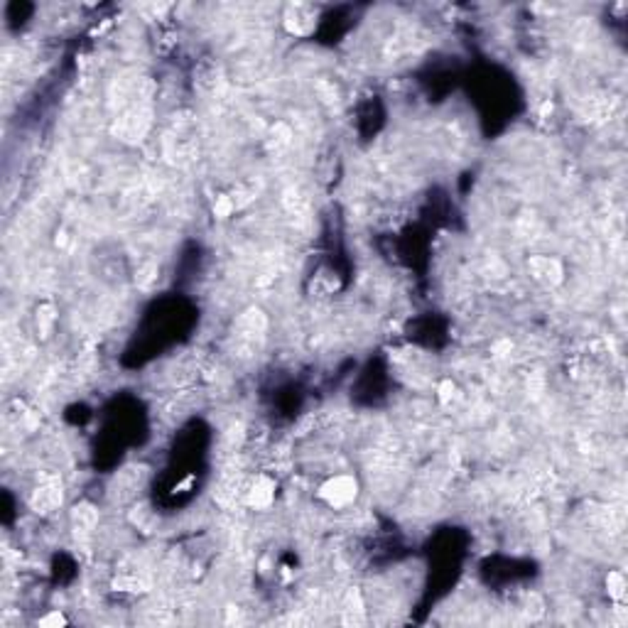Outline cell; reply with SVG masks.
Listing matches in <instances>:
<instances>
[{
    "label": "cell",
    "instance_id": "cell-1",
    "mask_svg": "<svg viewBox=\"0 0 628 628\" xmlns=\"http://www.w3.org/2000/svg\"><path fill=\"white\" fill-rule=\"evenodd\" d=\"M356 491H359V483H356L354 476H334L324 483L319 494H322V499L327 501L329 505L341 508V505L351 503V501L356 499Z\"/></svg>",
    "mask_w": 628,
    "mask_h": 628
},
{
    "label": "cell",
    "instance_id": "cell-2",
    "mask_svg": "<svg viewBox=\"0 0 628 628\" xmlns=\"http://www.w3.org/2000/svg\"><path fill=\"white\" fill-rule=\"evenodd\" d=\"M62 505V489L60 486H42L35 491L33 496V508L37 513H52L54 508Z\"/></svg>",
    "mask_w": 628,
    "mask_h": 628
},
{
    "label": "cell",
    "instance_id": "cell-3",
    "mask_svg": "<svg viewBox=\"0 0 628 628\" xmlns=\"http://www.w3.org/2000/svg\"><path fill=\"white\" fill-rule=\"evenodd\" d=\"M530 268L537 280H542V282H548V285H557L559 280H562V268H559V263L553 258H532Z\"/></svg>",
    "mask_w": 628,
    "mask_h": 628
},
{
    "label": "cell",
    "instance_id": "cell-4",
    "mask_svg": "<svg viewBox=\"0 0 628 628\" xmlns=\"http://www.w3.org/2000/svg\"><path fill=\"white\" fill-rule=\"evenodd\" d=\"M270 501H273V483L263 476L255 478V483L248 489V503L255 505V508H265V505H270Z\"/></svg>",
    "mask_w": 628,
    "mask_h": 628
},
{
    "label": "cell",
    "instance_id": "cell-5",
    "mask_svg": "<svg viewBox=\"0 0 628 628\" xmlns=\"http://www.w3.org/2000/svg\"><path fill=\"white\" fill-rule=\"evenodd\" d=\"M71 518H74L76 532H81V535H87V532H91L93 528H96V523H98V513L91 508V505H87V503L76 505V508H74V516H71Z\"/></svg>",
    "mask_w": 628,
    "mask_h": 628
},
{
    "label": "cell",
    "instance_id": "cell-6",
    "mask_svg": "<svg viewBox=\"0 0 628 628\" xmlns=\"http://www.w3.org/2000/svg\"><path fill=\"white\" fill-rule=\"evenodd\" d=\"M609 591H611V596H616V599H621L623 596V589H626V580H623L621 572H611L609 575Z\"/></svg>",
    "mask_w": 628,
    "mask_h": 628
},
{
    "label": "cell",
    "instance_id": "cell-7",
    "mask_svg": "<svg viewBox=\"0 0 628 628\" xmlns=\"http://www.w3.org/2000/svg\"><path fill=\"white\" fill-rule=\"evenodd\" d=\"M39 623H42V626H62V623H66V618L62 616L60 611H54V613H49L47 618H42Z\"/></svg>",
    "mask_w": 628,
    "mask_h": 628
}]
</instances>
